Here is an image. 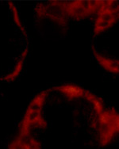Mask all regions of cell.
<instances>
[{"mask_svg": "<svg viewBox=\"0 0 119 149\" xmlns=\"http://www.w3.org/2000/svg\"><path fill=\"white\" fill-rule=\"evenodd\" d=\"M102 0L49 1L38 3L35 7L38 22H47L59 31L67 30L71 22L96 16Z\"/></svg>", "mask_w": 119, "mask_h": 149, "instance_id": "cell-2", "label": "cell"}, {"mask_svg": "<svg viewBox=\"0 0 119 149\" xmlns=\"http://www.w3.org/2000/svg\"><path fill=\"white\" fill-rule=\"evenodd\" d=\"M90 49L102 68L119 74V0H102L94 22Z\"/></svg>", "mask_w": 119, "mask_h": 149, "instance_id": "cell-1", "label": "cell"}, {"mask_svg": "<svg viewBox=\"0 0 119 149\" xmlns=\"http://www.w3.org/2000/svg\"><path fill=\"white\" fill-rule=\"evenodd\" d=\"M27 53H28V47H26V49H24L22 54L18 58L17 60V62L16 63V65L15 67V69L12 71V72L10 74H9L6 75V77H4L3 79H2L3 80H6L7 82H10V81L15 80V79L18 76V74H20L21 71L22 69V67H23L24 61L26 60V56H27Z\"/></svg>", "mask_w": 119, "mask_h": 149, "instance_id": "cell-3", "label": "cell"}, {"mask_svg": "<svg viewBox=\"0 0 119 149\" xmlns=\"http://www.w3.org/2000/svg\"><path fill=\"white\" fill-rule=\"evenodd\" d=\"M8 5L10 9L11 10L12 15H13V17H14L15 22L17 24L18 29H20V31L22 32V33L24 35V37H26V38H27V32H26L25 27H24V26L22 25V22L21 18L19 17V15H18V12H17V7L14 5V3H12V2H9Z\"/></svg>", "mask_w": 119, "mask_h": 149, "instance_id": "cell-4", "label": "cell"}]
</instances>
